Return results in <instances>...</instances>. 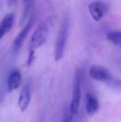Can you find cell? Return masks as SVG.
I'll return each mask as SVG.
<instances>
[{"label": "cell", "mask_w": 121, "mask_h": 122, "mask_svg": "<svg viewBox=\"0 0 121 122\" xmlns=\"http://www.w3.org/2000/svg\"><path fill=\"white\" fill-rule=\"evenodd\" d=\"M14 16L13 13H8L3 17L2 21L0 22V39H2L10 30L13 25Z\"/></svg>", "instance_id": "10"}, {"label": "cell", "mask_w": 121, "mask_h": 122, "mask_svg": "<svg viewBox=\"0 0 121 122\" xmlns=\"http://www.w3.org/2000/svg\"><path fill=\"white\" fill-rule=\"evenodd\" d=\"M33 17H31L30 19L28 20V22L27 23L26 26L22 29V31L19 32V33L17 35V37H15L14 41H13V48L15 52H18L21 49L22 46L23 44V42H24L25 38L28 36V32L31 30V27H32V24H33Z\"/></svg>", "instance_id": "6"}, {"label": "cell", "mask_w": 121, "mask_h": 122, "mask_svg": "<svg viewBox=\"0 0 121 122\" xmlns=\"http://www.w3.org/2000/svg\"><path fill=\"white\" fill-rule=\"evenodd\" d=\"M63 122H71V115L70 114V112L65 113L64 118H63Z\"/></svg>", "instance_id": "12"}, {"label": "cell", "mask_w": 121, "mask_h": 122, "mask_svg": "<svg viewBox=\"0 0 121 122\" xmlns=\"http://www.w3.org/2000/svg\"><path fill=\"white\" fill-rule=\"evenodd\" d=\"M23 1H25V2H27V1H28V0H23Z\"/></svg>", "instance_id": "14"}, {"label": "cell", "mask_w": 121, "mask_h": 122, "mask_svg": "<svg viewBox=\"0 0 121 122\" xmlns=\"http://www.w3.org/2000/svg\"><path fill=\"white\" fill-rule=\"evenodd\" d=\"M108 7L102 1H95L89 5V12L95 22H100L106 13Z\"/></svg>", "instance_id": "5"}, {"label": "cell", "mask_w": 121, "mask_h": 122, "mask_svg": "<svg viewBox=\"0 0 121 122\" xmlns=\"http://www.w3.org/2000/svg\"><path fill=\"white\" fill-rule=\"evenodd\" d=\"M107 40L117 47H121V31L110 32L106 36Z\"/></svg>", "instance_id": "11"}, {"label": "cell", "mask_w": 121, "mask_h": 122, "mask_svg": "<svg viewBox=\"0 0 121 122\" xmlns=\"http://www.w3.org/2000/svg\"><path fill=\"white\" fill-rule=\"evenodd\" d=\"M49 34V25L47 22L41 23L34 31L31 37L29 42V53L27 60V66H30L32 65L35 60L36 50L41 47L46 42Z\"/></svg>", "instance_id": "1"}, {"label": "cell", "mask_w": 121, "mask_h": 122, "mask_svg": "<svg viewBox=\"0 0 121 122\" xmlns=\"http://www.w3.org/2000/svg\"><path fill=\"white\" fill-rule=\"evenodd\" d=\"M70 30V22L68 18H65L63 19L61 27L58 30L57 40L55 45V60L59 61L63 56L65 51V47L66 45L68 36H69Z\"/></svg>", "instance_id": "2"}, {"label": "cell", "mask_w": 121, "mask_h": 122, "mask_svg": "<svg viewBox=\"0 0 121 122\" xmlns=\"http://www.w3.org/2000/svg\"><path fill=\"white\" fill-rule=\"evenodd\" d=\"M31 98H32V93H31V88L29 84H27L23 86V90L19 95V98L18 101V107L22 111H25L28 109L30 104Z\"/></svg>", "instance_id": "7"}, {"label": "cell", "mask_w": 121, "mask_h": 122, "mask_svg": "<svg viewBox=\"0 0 121 122\" xmlns=\"http://www.w3.org/2000/svg\"><path fill=\"white\" fill-rule=\"evenodd\" d=\"M22 81V76L19 71L14 70L10 73L7 82V89L9 92L17 90L19 87Z\"/></svg>", "instance_id": "8"}, {"label": "cell", "mask_w": 121, "mask_h": 122, "mask_svg": "<svg viewBox=\"0 0 121 122\" xmlns=\"http://www.w3.org/2000/svg\"><path fill=\"white\" fill-rule=\"evenodd\" d=\"M81 72L80 70L76 71L75 74L74 81H73V92H72V98H71V104H70L69 112L71 116H76L78 112L81 102Z\"/></svg>", "instance_id": "3"}, {"label": "cell", "mask_w": 121, "mask_h": 122, "mask_svg": "<svg viewBox=\"0 0 121 122\" xmlns=\"http://www.w3.org/2000/svg\"><path fill=\"white\" fill-rule=\"evenodd\" d=\"M99 109V101L96 97L91 93H88L86 97V110L89 116H93Z\"/></svg>", "instance_id": "9"}, {"label": "cell", "mask_w": 121, "mask_h": 122, "mask_svg": "<svg viewBox=\"0 0 121 122\" xmlns=\"http://www.w3.org/2000/svg\"><path fill=\"white\" fill-rule=\"evenodd\" d=\"M15 1H16V0H11V3H14Z\"/></svg>", "instance_id": "13"}, {"label": "cell", "mask_w": 121, "mask_h": 122, "mask_svg": "<svg viewBox=\"0 0 121 122\" xmlns=\"http://www.w3.org/2000/svg\"><path fill=\"white\" fill-rule=\"evenodd\" d=\"M89 74L91 77L96 81H99L106 82V83L113 82V76H112L111 73L105 66L94 65L90 68Z\"/></svg>", "instance_id": "4"}]
</instances>
